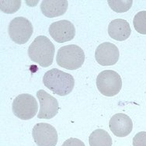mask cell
I'll return each mask as SVG.
<instances>
[{
    "label": "cell",
    "mask_w": 146,
    "mask_h": 146,
    "mask_svg": "<svg viewBox=\"0 0 146 146\" xmlns=\"http://www.w3.org/2000/svg\"><path fill=\"white\" fill-rule=\"evenodd\" d=\"M43 83L54 94L63 96L69 94L72 91L75 80L70 74L58 68H52L44 74Z\"/></svg>",
    "instance_id": "1"
},
{
    "label": "cell",
    "mask_w": 146,
    "mask_h": 146,
    "mask_svg": "<svg viewBox=\"0 0 146 146\" xmlns=\"http://www.w3.org/2000/svg\"><path fill=\"white\" fill-rule=\"evenodd\" d=\"M55 48L53 43L45 36H38L28 48V56L31 61L43 68L49 67L53 63Z\"/></svg>",
    "instance_id": "2"
},
{
    "label": "cell",
    "mask_w": 146,
    "mask_h": 146,
    "mask_svg": "<svg viewBox=\"0 0 146 146\" xmlns=\"http://www.w3.org/2000/svg\"><path fill=\"white\" fill-rule=\"evenodd\" d=\"M84 61V51L76 44L63 46L59 48L56 55L57 64L68 70H76L81 68Z\"/></svg>",
    "instance_id": "3"
},
{
    "label": "cell",
    "mask_w": 146,
    "mask_h": 146,
    "mask_svg": "<svg viewBox=\"0 0 146 146\" xmlns=\"http://www.w3.org/2000/svg\"><path fill=\"white\" fill-rule=\"evenodd\" d=\"M96 86L103 95L113 96L121 91L122 80L117 72L113 70H105L97 76Z\"/></svg>",
    "instance_id": "4"
},
{
    "label": "cell",
    "mask_w": 146,
    "mask_h": 146,
    "mask_svg": "<svg viewBox=\"0 0 146 146\" xmlns=\"http://www.w3.org/2000/svg\"><path fill=\"white\" fill-rule=\"evenodd\" d=\"M13 112L21 120H30L36 115L38 104L36 99L31 94L23 93L17 96L13 103Z\"/></svg>",
    "instance_id": "5"
},
{
    "label": "cell",
    "mask_w": 146,
    "mask_h": 146,
    "mask_svg": "<svg viewBox=\"0 0 146 146\" xmlns=\"http://www.w3.org/2000/svg\"><path fill=\"white\" fill-rule=\"evenodd\" d=\"M33 26L25 17H16L9 26L8 32L13 41L18 44H26L33 34Z\"/></svg>",
    "instance_id": "6"
},
{
    "label": "cell",
    "mask_w": 146,
    "mask_h": 146,
    "mask_svg": "<svg viewBox=\"0 0 146 146\" xmlns=\"http://www.w3.org/2000/svg\"><path fill=\"white\" fill-rule=\"evenodd\" d=\"M32 136L37 146H55L58 142V133L52 125L39 123L34 125Z\"/></svg>",
    "instance_id": "7"
},
{
    "label": "cell",
    "mask_w": 146,
    "mask_h": 146,
    "mask_svg": "<svg viewBox=\"0 0 146 146\" xmlns=\"http://www.w3.org/2000/svg\"><path fill=\"white\" fill-rule=\"evenodd\" d=\"M49 34L56 42L65 43L74 38L76 28L72 22L62 20L54 22L49 27Z\"/></svg>",
    "instance_id": "8"
},
{
    "label": "cell",
    "mask_w": 146,
    "mask_h": 146,
    "mask_svg": "<svg viewBox=\"0 0 146 146\" xmlns=\"http://www.w3.org/2000/svg\"><path fill=\"white\" fill-rule=\"evenodd\" d=\"M36 97L40 103L37 117L40 119H51L57 115L59 107L56 99L42 90L36 92Z\"/></svg>",
    "instance_id": "9"
},
{
    "label": "cell",
    "mask_w": 146,
    "mask_h": 146,
    "mask_svg": "<svg viewBox=\"0 0 146 146\" xmlns=\"http://www.w3.org/2000/svg\"><path fill=\"white\" fill-rule=\"evenodd\" d=\"M120 52L115 44L110 42H104L100 44L95 52L96 62L104 66H110L117 62Z\"/></svg>",
    "instance_id": "10"
},
{
    "label": "cell",
    "mask_w": 146,
    "mask_h": 146,
    "mask_svg": "<svg viewBox=\"0 0 146 146\" xmlns=\"http://www.w3.org/2000/svg\"><path fill=\"white\" fill-rule=\"evenodd\" d=\"M110 131L117 137H126L133 129L131 119L124 113H116L110 118L109 122Z\"/></svg>",
    "instance_id": "11"
},
{
    "label": "cell",
    "mask_w": 146,
    "mask_h": 146,
    "mask_svg": "<svg viewBox=\"0 0 146 146\" xmlns=\"http://www.w3.org/2000/svg\"><path fill=\"white\" fill-rule=\"evenodd\" d=\"M131 30L129 23L123 19H116L110 23L108 27V34L113 39L123 41L127 40L131 35Z\"/></svg>",
    "instance_id": "12"
},
{
    "label": "cell",
    "mask_w": 146,
    "mask_h": 146,
    "mask_svg": "<svg viewBox=\"0 0 146 146\" xmlns=\"http://www.w3.org/2000/svg\"><path fill=\"white\" fill-rule=\"evenodd\" d=\"M67 8L66 0H44L40 4L42 13L48 18L62 16L67 11Z\"/></svg>",
    "instance_id": "13"
},
{
    "label": "cell",
    "mask_w": 146,
    "mask_h": 146,
    "mask_svg": "<svg viewBox=\"0 0 146 146\" xmlns=\"http://www.w3.org/2000/svg\"><path fill=\"white\" fill-rule=\"evenodd\" d=\"M90 146H112V138L106 131L96 129L89 138Z\"/></svg>",
    "instance_id": "14"
},
{
    "label": "cell",
    "mask_w": 146,
    "mask_h": 146,
    "mask_svg": "<svg viewBox=\"0 0 146 146\" xmlns=\"http://www.w3.org/2000/svg\"><path fill=\"white\" fill-rule=\"evenodd\" d=\"M107 3L112 10L117 13H124L129 10L132 6V0H110Z\"/></svg>",
    "instance_id": "15"
},
{
    "label": "cell",
    "mask_w": 146,
    "mask_h": 146,
    "mask_svg": "<svg viewBox=\"0 0 146 146\" xmlns=\"http://www.w3.org/2000/svg\"><path fill=\"white\" fill-rule=\"evenodd\" d=\"M133 24L138 33L146 34V11H141L135 15Z\"/></svg>",
    "instance_id": "16"
},
{
    "label": "cell",
    "mask_w": 146,
    "mask_h": 146,
    "mask_svg": "<svg viewBox=\"0 0 146 146\" xmlns=\"http://www.w3.org/2000/svg\"><path fill=\"white\" fill-rule=\"evenodd\" d=\"M1 11L5 13H14L21 6V1H1Z\"/></svg>",
    "instance_id": "17"
},
{
    "label": "cell",
    "mask_w": 146,
    "mask_h": 146,
    "mask_svg": "<svg viewBox=\"0 0 146 146\" xmlns=\"http://www.w3.org/2000/svg\"><path fill=\"white\" fill-rule=\"evenodd\" d=\"M133 146H146V132L141 131L133 138Z\"/></svg>",
    "instance_id": "18"
},
{
    "label": "cell",
    "mask_w": 146,
    "mask_h": 146,
    "mask_svg": "<svg viewBox=\"0 0 146 146\" xmlns=\"http://www.w3.org/2000/svg\"><path fill=\"white\" fill-rule=\"evenodd\" d=\"M62 146H86L85 144L78 138H71L66 140Z\"/></svg>",
    "instance_id": "19"
}]
</instances>
